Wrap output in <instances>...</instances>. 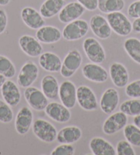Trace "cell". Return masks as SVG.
<instances>
[{"label":"cell","instance_id":"e575fe53","mask_svg":"<svg viewBox=\"0 0 140 155\" xmlns=\"http://www.w3.org/2000/svg\"><path fill=\"white\" fill-rule=\"evenodd\" d=\"M74 147L69 143H61L56 146L51 152L52 155H74Z\"/></svg>","mask_w":140,"mask_h":155},{"label":"cell","instance_id":"6da1fadb","mask_svg":"<svg viewBox=\"0 0 140 155\" xmlns=\"http://www.w3.org/2000/svg\"><path fill=\"white\" fill-rule=\"evenodd\" d=\"M107 19L112 30L120 36H127L133 30L130 20L122 12H115L107 14Z\"/></svg>","mask_w":140,"mask_h":155},{"label":"cell","instance_id":"4316f807","mask_svg":"<svg viewBox=\"0 0 140 155\" xmlns=\"http://www.w3.org/2000/svg\"><path fill=\"white\" fill-rule=\"evenodd\" d=\"M124 6L125 2L124 0H98V8L105 14L120 12Z\"/></svg>","mask_w":140,"mask_h":155},{"label":"cell","instance_id":"8992f818","mask_svg":"<svg viewBox=\"0 0 140 155\" xmlns=\"http://www.w3.org/2000/svg\"><path fill=\"white\" fill-rule=\"evenodd\" d=\"M39 68L34 62L28 61L22 66L17 77V84L20 87L27 88L34 84L39 76Z\"/></svg>","mask_w":140,"mask_h":155},{"label":"cell","instance_id":"603a6c76","mask_svg":"<svg viewBox=\"0 0 140 155\" xmlns=\"http://www.w3.org/2000/svg\"><path fill=\"white\" fill-rule=\"evenodd\" d=\"M89 148L94 155H115L116 150L114 146L104 139L93 137L89 142Z\"/></svg>","mask_w":140,"mask_h":155},{"label":"cell","instance_id":"8d00e7d4","mask_svg":"<svg viewBox=\"0 0 140 155\" xmlns=\"http://www.w3.org/2000/svg\"><path fill=\"white\" fill-rule=\"evenodd\" d=\"M77 2L89 11H94L98 8V0H77Z\"/></svg>","mask_w":140,"mask_h":155},{"label":"cell","instance_id":"60d3db41","mask_svg":"<svg viewBox=\"0 0 140 155\" xmlns=\"http://www.w3.org/2000/svg\"><path fill=\"white\" fill-rule=\"evenodd\" d=\"M6 81V77L2 75V74H0V88H2V85H4V84Z\"/></svg>","mask_w":140,"mask_h":155},{"label":"cell","instance_id":"44dd1931","mask_svg":"<svg viewBox=\"0 0 140 155\" xmlns=\"http://www.w3.org/2000/svg\"><path fill=\"white\" fill-rule=\"evenodd\" d=\"M62 33L60 29L54 26L44 25L37 29L36 38L44 44L56 43L61 39Z\"/></svg>","mask_w":140,"mask_h":155},{"label":"cell","instance_id":"7a4b0ae2","mask_svg":"<svg viewBox=\"0 0 140 155\" xmlns=\"http://www.w3.org/2000/svg\"><path fill=\"white\" fill-rule=\"evenodd\" d=\"M32 130L35 136L45 143H52L56 140L57 130L54 125L47 120L39 118L32 124Z\"/></svg>","mask_w":140,"mask_h":155},{"label":"cell","instance_id":"8fae6325","mask_svg":"<svg viewBox=\"0 0 140 155\" xmlns=\"http://www.w3.org/2000/svg\"><path fill=\"white\" fill-rule=\"evenodd\" d=\"M89 27L94 35L100 39L106 40L111 35L112 29L108 21L100 15H95L91 18Z\"/></svg>","mask_w":140,"mask_h":155},{"label":"cell","instance_id":"484cf974","mask_svg":"<svg viewBox=\"0 0 140 155\" xmlns=\"http://www.w3.org/2000/svg\"><path fill=\"white\" fill-rule=\"evenodd\" d=\"M65 5V0H45L40 7V13L44 18H52L59 14Z\"/></svg>","mask_w":140,"mask_h":155},{"label":"cell","instance_id":"2e32d148","mask_svg":"<svg viewBox=\"0 0 140 155\" xmlns=\"http://www.w3.org/2000/svg\"><path fill=\"white\" fill-rule=\"evenodd\" d=\"M83 76L89 81L95 83H103L108 79L109 74L106 69L98 64L88 63L82 68Z\"/></svg>","mask_w":140,"mask_h":155},{"label":"cell","instance_id":"d590c367","mask_svg":"<svg viewBox=\"0 0 140 155\" xmlns=\"http://www.w3.org/2000/svg\"><path fill=\"white\" fill-rule=\"evenodd\" d=\"M128 15L131 18H137L140 17V0L135 1L130 4L128 8Z\"/></svg>","mask_w":140,"mask_h":155},{"label":"cell","instance_id":"f35d334b","mask_svg":"<svg viewBox=\"0 0 140 155\" xmlns=\"http://www.w3.org/2000/svg\"><path fill=\"white\" fill-rule=\"evenodd\" d=\"M133 30L136 33H140V17L137 18L132 24Z\"/></svg>","mask_w":140,"mask_h":155},{"label":"cell","instance_id":"9a60e30c","mask_svg":"<svg viewBox=\"0 0 140 155\" xmlns=\"http://www.w3.org/2000/svg\"><path fill=\"white\" fill-rule=\"evenodd\" d=\"M19 45L21 51L29 57L37 58L41 55L44 48L38 40L30 35H23L19 39Z\"/></svg>","mask_w":140,"mask_h":155},{"label":"cell","instance_id":"4dcf8cb0","mask_svg":"<svg viewBox=\"0 0 140 155\" xmlns=\"http://www.w3.org/2000/svg\"><path fill=\"white\" fill-rule=\"evenodd\" d=\"M0 74L6 79L12 78L16 74L14 64L9 58L2 55H0Z\"/></svg>","mask_w":140,"mask_h":155},{"label":"cell","instance_id":"83f0119b","mask_svg":"<svg viewBox=\"0 0 140 155\" xmlns=\"http://www.w3.org/2000/svg\"><path fill=\"white\" fill-rule=\"evenodd\" d=\"M124 48L132 60L140 64V41L136 38H128L124 41Z\"/></svg>","mask_w":140,"mask_h":155},{"label":"cell","instance_id":"d4e9b609","mask_svg":"<svg viewBox=\"0 0 140 155\" xmlns=\"http://www.w3.org/2000/svg\"><path fill=\"white\" fill-rule=\"evenodd\" d=\"M41 90L48 99H56L58 97L59 85L54 77L47 74L41 80Z\"/></svg>","mask_w":140,"mask_h":155},{"label":"cell","instance_id":"5bb4252c","mask_svg":"<svg viewBox=\"0 0 140 155\" xmlns=\"http://www.w3.org/2000/svg\"><path fill=\"white\" fill-rule=\"evenodd\" d=\"M85 8L78 2L68 3L62 8L58 14V19L63 23H69L79 19L85 12Z\"/></svg>","mask_w":140,"mask_h":155},{"label":"cell","instance_id":"d6a6232c","mask_svg":"<svg viewBox=\"0 0 140 155\" xmlns=\"http://www.w3.org/2000/svg\"><path fill=\"white\" fill-rule=\"evenodd\" d=\"M116 154L117 155H135V152L127 140H121L117 143Z\"/></svg>","mask_w":140,"mask_h":155},{"label":"cell","instance_id":"277c9868","mask_svg":"<svg viewBox=\"0 0 140 155\" xmlns=\"http://www.w3.org/2000/svg\"><path fill=\"white\" fill-rule=\"evenodd\" d=\"M82 48L87 58L92 63L102 64L106 60V53L102 45L98 40L89 37L82 44Z\"/></svg>","mask_w":140,"mask_h":155},{"label":"cell","instance_id":"5b68a950","mask_svg":"<svg viewBox=\"0 0 140 155\" xmlns=\"http://www.w3.org/2000/svg\"><path fill=\"white\" fill-rule=\"evenodd\" d=\"M82 62V55L79 50H70L62 62L60 73L63 77L69 78L74 75L80 68Z\"/></svg>","mask_w":140,"mask_h":155},{"label":"cell","instance_id":"3957f363","mask_svg":"<svg viewBox=\"0 0 140 155\" xmlns=\"http://www.w3.org/2000/svg\"><path fill=\"white\" fill-rule=\"evenodd\" d=\"M89 25L84 19H77L67 23L65 27L62 36L67 41H75L82 38L89 31Z\"/></svg>","mask_w":140,"mask_h":155},{"label":"cell","instance_id":"1f68e13d","mask_svg":"<svg viewBox=\"0 0 140 155\" xmlns=\"http://www.w3.org/2000/svg\"><path fill=\"white\" fill-rule=\"evenodd\" d=\"M14 117L10 106L4 101L0 99V122L8 124L12 122Z\"/></svg>","mask_w":140,"mask_h":155},{"label":"cell","instance_id":"4fadbf2b","mask_svg":"<svg viewBox=\"0 0 140 155\" xmlns=\"http://www.w3.org/2000/svg\"><path fill=\"white\" fill-rule=\"evenodd\" d=\"M45 112L50 119L59 123L69 122L72 116L69 109L66 107L63 104L57 102L48 103L45 109Z\"/></svg>","mask_w":140,"mask_h":155},{"label":"cell","instance_id":"f546056e","mask_svg":"<svg viewBox=\"0 0 140 155\" xmlns=\"http://www.w3.org/2000/svg\"><path fill=\"white\" fill-rule=\"evenodd\" d=\"M120 109L128 116H136L140 114V99L127 100L120 105Z\"/></svg>","mask_w":140,"mask_h":155},{"label":"cell","instance_id":"ac0fdd59","mask_svg":"<svg viewBox=\"0 0 140 155\" xmlns=\"http://www.w3.org/2000/svg\"><path fill=\"white\" fill-rule=\"evenodd\" d=\"M1 94L4 101L10 107L17 106L21 99L19 88L14 81L10 80H6L2 85Z\"/></svg>","mask_w":140,"mask_h":155},{"label":"cell","instance_id":"ffe728a7","mask_svg":"<svg viewBox=\"0 0 140 155\" xmlns=\"http://www.w3.org/2000/svg\"><path fill=\"white\" fill-rule=\"evenodd\" d=\"M109 75L111 81L117 87H124L126 86L129 80L128 70L122 64L114 62L111 64L109 68Z\"/></svg>","mask_w":140,"mask_h":155},{"label":"cell","instance_id":"7c38bea8","mask_svg":"<svg viewBox=\"0 0 140 155\" xmlns=\"http://www.w3.org/2000/svg\"><path fill=\"white\" fill-rule=\"evenodd\" d=\"M33 122V113L28 107H23L17 114L15 121V127L18 134L24 135L30 129Z\"/></svg>","mask_w":140,"mask_h":155},{"label":"cell","instance_id":"cb8c5ba5","mask_svg":"<svg viewBox=\"0 0 140 155\" xmlns=\"http://www.w3.org/2000/svg\"><path fill=\"white\" fill-rule=\"evenodd\" d=\"M82 137V130L76 126H69L61 129L57 133L56 140L60 143L72 144Z\"/></svg>","mask_w":140,"mask_h":155},{"label":"cell","instance_id":"836d02e7","mask_svg":"<svg viewBox=\"0 0 140 155\" xmlns=\"http://www.w3.org/2000/svg\"><path fill=\"white\" fill-rule=\"evenodd\" d=\"M125 93L128 97L133 98H140V79L135 80L126 85Z\"/></svg>","mask_w":140,"mask_h":155},{"label":"cell","instance_id":"30bf717a","mask_svg":"<svg viewBox=\"0 0 140 155\" xmlns=\"http://www.w3.org/2000/svg\"><path fill=\"white\" fill-rule=\"evenodd\" d=\"M77 88L73 82L67 80L61 83L59 86L58 96L62 104L68 109H72L76 106Z\"/></svg>","mask_w":140,"mask_h":155},{"label":"cell","instance_id":"ba28073f","mask_svg":"<svg viewBox=\"0 0 140 155\" xmlns=\"http://www.w3.org/2000/svg\"><path fill=\"white\" fill-rule=\"evenodd\" d=\"M77 103L86 111H94L98 108V101L93 91L87 85H80L77 88Z\"/></svg>","mask_w":140,"mask_h":155},{"label":"cell","instance_id":"74e56055","mask_svg":"<svg viewBox=\"0 0 140 155\" xmlns=\"http://www.w3.org/2000/svg\"><path fill=\"white\" fill-rule=\"evenodd\" d=\"M8 25V15L4 10L0 8V34L6 31Z\"/></svg>","mask_w":140,"mask_h":155},{"label":"cell","instance_id":"d6986e66","mask_svg":"<svg viewBox=\"0 0 140 155\" xmlns=\"http://www.w3.org/2000/svg\"><path fill=\"white\" fill-rule=\"evenodd\" d=\"M21 18L25 25L32 29H38L45 24L41 13L32 7L23 8L21 11Z\"/></svg>","mask_w":140,"mask_h":155},{"label":"cell","instance_id":"7402d4cb","mask_svg":"<svg viewBox=\"0 0 140 155\" xmlns=\"http://www.w3.org/2000/svg\"><path fill=\"white\" fill-rule=\"evenodd\" d=\"M39 64L44 71L50 73H58L62 66L61 58L52 52L43 53L39 56Z\"/></svg>","mask_w":140,"mask_h":155},{"label":"cell","instance_id":"9c48e42d","mask_svg":"<svg viewBox=\"0 0 140 155\" xmlns=\"http://www.w3.org/2000/svg\"><path fill=\"white\" fill-rule=\"evenodd\" d=\"M127 123V115L121 111L115 112L105 120L102 126V130L106 135H114L123 129Z\"/></svg>","mask_w":140,"mask_h":155},{"label":"cell","instance_id":"b9f144b4","mask_svg":"<svg viewBox=\"0 0 140 155\" xmlns=\"http://www.w3.org/2000/svg\"><path fill=\"white\" fill-rule=\"evenodd\" d=\"M10 0H0V6H5L10 3Z\"/></svg>","mask_w":140,"mask_h":155},{"label":"cell","instance_id":"ab89813d","mask_svg":"<svg viewBox=\"0 0 140 155\" xmlns=\"http://www.w3.org/2000/svg\"><path fill=\"white\" fill-rule=\"evenodd\" d=\"M133 122H134V124L140 129V114L138 115V116H135L133 119Z\"/></svg>","mask_w":140,"mask_h":155},{"label":"cell","instance_id":"e0dca14e","mask_svg":"<svg viewBox=\"0 0 140 155\" xmlns=\"http://www.w3.org/2000/svg\"><path fill=\"white\" fill-rule=\"evenodd\" d=\"M120 95L114 88H108L104 91L100 101L101 110L106 114H111L119 105Z\"/></svg>","mask_w":140,"mask_h":155},{"label":"cell","instance_id":"f1b7e54d","mask_svg":"<svg viewBox=\"0 0 140 155\" xmlns=\"http://www.w3.org/2000/svg\"><path fill=\"white\" fill-rule=\"evenodd\" d=\"M124 135L132 146L140 147V129L135 125L126 124L124 128Z\"/></svg>","mask_w":140,"mask_h":155},{"label":"cell","instance_id":"52a82bcc","mask_svg":"<svg viewBox=\"0 0 140 155\" xmlns=\"http://www.w3.org/2000/svg\"><path fill=\"white\" fill-rule=\"evenodd\" d=\"M24 97L30 107L37 111L45 110L49 103L42 90L34 87H27L24 91Z\"/></svg>","mask_w":140,"mask_h":155}]
</instances>
